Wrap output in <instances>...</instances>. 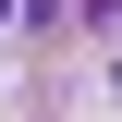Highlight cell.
<instances>
[{"mask_svg":"<svg viewBox=\"0 0 122 122\" xmlns=\"http://www.w3.org/2000/svg\"><path fill=\"white\" fill-rule=\"evenodd\" d=\"M12 12H25V0H0V25H12Z\"/></svg>","mask_w":122,"mask_h":122,"instance_id":"6da1fadb","label":"cell"}]
</instances>
